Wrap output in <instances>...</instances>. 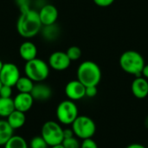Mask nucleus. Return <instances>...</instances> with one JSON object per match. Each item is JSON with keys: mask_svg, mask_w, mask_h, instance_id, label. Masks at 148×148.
I'll return each mask as SVG.
<instances>
[{"mask_svg": "<svg viewBox=\"0 0 148 148\" xmlns=\"http://www.w3.org/2000/svg\"><path fill=\"white\" fill-rule=\"evenodd\" d=\"M71 63V60L69 58L66 52L56 51L49 56V66L56 71L66 70Z\"/></svg>", "mask_w": 148, "mask_h": 148, "instance_id": "obj_9", "label": "nucleus"}, {"mask_svg": "<svg viewBox=\"0 0 148 148\" xmlns=\"http://www.w3.org/2000/svg\"><path fill=\"white\" fill-rule=\"evenodd\" d=\"M133 95L138 99H144L148 95V81L145 77L138 76L133 81L131 85Z\"/></svg>", "mask_w": 148, "mask_h": 148, "instance_id": "obj_14", "label": "nucleus"}, {"mask_svg": "<svg viewBox=\"0 0 148 148\" xmlns=\"http://www.w3.org/2000/svg\"><path fill=\"white\" fill-rule=\"evenodd\" d=\"M24 73L25 75L34 82H42L49 77V66L46 62L36 57L31 61L26 62Z\"/></svg>", "mask_w": 148, "mask_h": 148, "instance_id": "obj_4", "label": "nucleus"}, {"mask_svg": "<svg viewBox=\"0 0 148 148\" xmlns=\"http://www.w3.org/2000/svg\"><path fill=\"white\" fill-rule=\"evenodd\" d=\"M14 110L15 105L12 98L0 97V117L7 118Z\"/></svg>", "mask_w": 148, "mask_h": 148, "instance_id": "obj_18", "label": "nucleus"}, {"mask_svg": "<svg viewBox=\"0 0 148 148\" xmlns=\"http://www.w3.org/2000/svg\"><path fill=\"white\" fill-rule=\"evenodd\" d=\"M42 35L46 39L49 40L56 38V36H57L58 35V29L56 23L49 26H44V29L42 30Z\"/></svg>", "mask_w": 148, "mask_h": 148, "instance_id": "obj_21", "label": "nucleus"}, {"mask_svg": "<svg viewBox=\"0 0 148 148\" xmlns=\"http://www.w3.org/2000/svg\"><path fill=\"white\" fill-rule=\"evenodd\" d=\"M14 135V129L7 121L0 120V146H4Z\"/></svg>", "mask_w": 148, "mask_h": 148, "instance_id": "obj_17", "label": "nucleus"}, {"mask_svg": "<svg viewBox=\"0 0 148 148\" xmlns=\"http://www.w3.org/2000/svg\"><path fill=\"white\" fill-rule=\"evenodd\" d=\"M20 77V71L16 64L12 62L3 63L0 72V80L3 85L15 87Z\"/></svg>", "mask_w": 148, "mask_h": 148, "instance_id": "obj_8", "label": "nucleus"}, {"mask_svg": "<svg viewBox=\"0 0 148 148\" xmlns=\"http://www.w3.org/2000/svg\"><path fill=\"white\" fill-rule=\"evenodd\" d=\"M65 94L69 100L79 101L86 96V87L78 80H73L67 83Z\"/></svg>", "mask_w": 148, "mask_h": 148, "instance_id": "obj_10", "label": "nucleus"}, {"mask_svg": "<svg viewBox=\"0 0 148 148\" xmlns=\"http://www.w3.org/2000/svg\"><path fill=\"white\" fill-rule=\"evenodd\" d=\"M21 14L16 22V30L24 38L36 36L42 29V24L40 20L39 13L29 6L20 8Z\"/></svg>", "mask_w": 148, "mask_h": 148, "instance_id": "obj_1", "label": "nucleus"}, {"mask_svg": "<svg viewBox=\"0 0 148 148\" xmlns=\"http://www.w3.org/2000/svg\"><path fill=\"white\" fill-rule=\"evenodd\" d=\"M77 80L85 87L98 86L101 80V68L93 61L82 62L77 69Z\"/></svg>", "mask_w": 148, "mask_h": 148, "instance_id": "obj_3", "label": "nucleus"}, {"mask_svg": "<svg viewBox=\"0 0 148 148\" xmlns=\"http://www.w3.org/2000/svg\"><path fill=\"white\" fill-rule=\"evenodd\" d=\"M15 109L23 113L28 112L33 106L34 99L30 93H19L13 99Z\"/></svg>", "mask_w": 148, "mask_h": 148, "instance_id": "obj_12", "label": "nucleus"}, {"mask_svg": "<svg viewBox=\"0 0 148 148\" xmlns=\"http://www.w3.org/2000/svg\"><path fill=\"white\" fill-rule=\"evenodd\" d=\"M19 55L25 62L31 61L36 58L37 48L32 42H24L19 47Z\"/></svg>", "mask_w": 148, "mask_h": 148, "instance_id": "obj_15", "label": "nucleus"}, {"mask_svg": "<svg viewBox=\"0 0 148 148\" xmlns=\"http://www.w3.org/2000/svg\"><path fill=\"white\" fill-rule=\"evenodd\" d=\"M98 93V89H97V86H89V87H86V96L88 98H93L95 96H96Z\"/></svg>", "mask_w": 148, "mask_h": 148, "instance_id": "obj_27", "label": "nucleus"}, {"mask_svg": "<svg viewBox=\"0 0 148 148\" xmlns=\"http://www.w3.org/2000/svg\"><path fill=\"white\" fill-rule=\"evenodd\" d=\"M34 85H35L34 82L25 75V76H21L18 79L15 87L19 93H30Z\"/></svg>", "mask_w": 148, "mask_h": 148, "instance_id": "obj_19", "label": "nucleus"}, {"mask_svg": "<svg viewBox=\"0 0 148 148\" xmlns=\"http://www.w3.org/2000/svg\"><path fill=\"white\" fill-rule=\"evenodd\" d=\"M48 147L42 136H36L30 140V148H48Z\"/></svg>", "mask_w": 148, "mask_h": 148, "instance_id": "obj_24", "label": "nucleus"}, {"mask_svg": "<svg viewBox=\"0 0 148 148\" xmlns=\"http://www.w3.org/2000/svg\"><path fill=\"white\" fill-rule=\"evenodd\" d=\"M147 148H148V145H147Z\"/></svg>", "mask_w": 148, "mask_h": 148, "instance_id": "obj_35", "label": "nucleus"}, {"mask_svg": "<svg viewBox=\"0 0 148 148\" xmlns=\"http://www.w3.org/2000/svg\"><path fill=\"white\" fill-rule=\"evenodd\" d=\"M62 145L64 148H81V143L75 136L71 138L64 139Z\"/></svg>", "mask_w": 148, "mask_h": 148, "instance_id": "obj_23", "label": "nucleus"}, {"mask_svg": "<svg viewBox=\"0 0 148 148\" xmlns=\"http://www.w3.org/2000/svg\"><path fill=\"white\" fill-rule=\"evenodd\" d=\"M78 108L74 101L66 100L59 103L56 108V117L63 125H72L79 116Z\"/></svg>", "mask_w": 148, "mask_h": 148, "instance_id": "obj_7", "label": "nucleus"}, {"mask_svg": "<svg viewBox=\"0 0 148 148\" xmlns=\"http://www.w3.org/2000/svg\"><path fill=\"white\" fill-rule=\"evenodd\" d=\"M3 147L4 148H28V145L23 137L13 135Z\"/></svg>", "mask_w": 148, "mask_h": 148, "instance_id": "obj_20", "label": "nucleus"}, {"mask_svg": "<svg viewBox=\"0 0 148 148\" xmlns=\"http://www.w3.org/2000/svg\"><path fill=\"white\" fill-rule=\"evenodd\" d=\"M50 148H64V147H63V146H62V144H60V145H56V146L50 147Z\"/></svg>", "mask_w": 148, "mask_h": 148, "instance_id": "obj_32", "label": "nucleus"}, {"mask_svg": "<svg viewBox=\"0 0 148 148\" xmlns=\"http://www.w3.org/2000/svg\"><path fill=\"white\" fill-rule=\"evenodd\" d=\"M72 129L75 135L82 140L92 138L96 131L95 121L88 116L79 115L72 124Z\"/></svg>", "mask_w": 148, "mask_h": 148, "instance_id": "obj_6", "label": "nucleus"}, {"mask_svg": "<svg viewBox=\"0 0 148 148\" xmlns=\"http://www.w3.org/2000/svg\"><path fill=\"white\" fill-rule=\"evenodd\" d=\"M11 95H12V87L3 85V87L0 89V97L11 98Z\"/></svg>", "mask_w": 148, "mask_h": 148, "instance_id": "obj_25", "label": "nucleus"}, {"mask_svg": "<svg viewBox=\"0 0 148 148\" xmlns=\"http://www.w3.org/2000/svg\"><path fill=\"white\" fill-rule=\"evenodd\" d=\"M94 3L99 7H108L112 5L114 0H93Z\"/></svg>", "mask_w": 148, "mask_h": 148, "instance_id": "obj_28", "label": "nucleus"}, {"mask_svg": "<svg viewBox=\"0 0 148 148\" xmlns=\"http://www.w3.org/2000/svg\"><path fill=\"white\" fill-rule=\"evenodd\" d=\"M41 136L43 138L49 147L60 145L64 140L63 129L59 123L54 121H46L42 125Z\"/></svg>", "mask_w": 148, "mask_h": 148, "instance_id": "obj_5", "label": "nucleus"}, {"mask_svg": "<svg viewBox=\"0 0 148 148\" xmlns=\"http://www.w3.org/2000/svg\"><path fill=\"white\" fill-rule=\"evenodd\" d=\"M7 121L10 124V126L15 130L21 128L26 121V116L25 113H23L18 110H14L8 117H7Z\"/></svg>", "mask_w": 148, "mask_h": 148, "instance_id": "obj_16", "label": "nucleus"}, {"mask_svg": "<svg viewBox=\"0 0 148 148\" xmlns=\"http://www.w3.org/2000/svg\"><path fill=\"white\" fill-rule=\"evenodd\" d=\"M81 148H98V145L92 138H89L82 140V142L81 143Z\"/></svg>", "mask_w": 148, "mask_h": 148, "instance_id": "obj_26", "label": "nucleus"}, {"mask_svg": "<svg viewBox=\"0 0 148 148\" xmlns=\"http://www.w3.org/2000/svg\"><path fill=\"white\" fill-rule=\"evenodd\" d=\"M38 13L40 20L43 26L55 24L58 18V10L53 4L43 5Z\"/></svg>", "mask_w": 148, "mask_h": 148, "instance_id": "obj_11", "label": "nucleus"}, {"mask_svg": "<svg viewBox=\"0 0 148 148\" xmlns=\"http://www.w3.org/2000/svg\"><path fill=\"white\" fill-rule=\"evenodd\" d=\"M30 94L34 101H46L52 96V89L49 86L42 82H36Z\"/></svg>", "mask_w": 148, "mask_h": 148, "instance_id": "obj_13", "label": "nucleus"}, {"mask_svg": "<svg viewBox=\"0 0 148 148\" xmlns=\"http://www.w3.org/2000/svg\"><path fill=\"white\" fill-rule=\"evenodd\" d=\"M142 75L148 80V64H146L144 69H143V71H142Z\"/></svg>", "mask_w": 148, "mask_h": 148, "instance_id": "obj_31", "label": "nucleus"}, {"mask_svg": "<svg viewBox=\"0 0 148 148\" xmlns=\"http://www.w3.org/2000/svg\"><path fill=\"white\" fill-rule=\"evenodd\" d=\"M126 148H147V147H145L141 144H139V143H133V144L128 145Z\"/></svg>", "mask_w": 148, "mask_h": 148, "instance_id": "obj_30", "label": "nucleus"}, {"mask_svg": "<svg viewBox=\"0 0 148 148\" xmlns=\"http://www.w3.org/2000/svg\"><path fill=\"white\" fill-rule=\"evenodd\" d=\"M3 84L2 83V82H1V80H0V89H1V88L3 87Z\"/></svg>", "mask_w": 148, "mask_h": 148, "instance_id": "obj_34", "label": "nucleus"}, {"mask_svg": "<svg viewBox=\"0 0 148 148\" xmlns=\"http://www.w3.org/2000/svg\"><path fill=\"white\" fill-rule=\"evenodd\" d=\"M145 65L144 57L135 50H127L122 53L120 57V66L121 69L135 77L141 76Z\"/></svg>", "mask_w": 148, "mask_h": 148, "instance_id": "obj_2", "label": "nucleus"}, {"mask_svg": "<svg viewBox=\"0 0 148 148\" xmlns=\"http://www.w3.org/2000/svg\"><path fill=\"white\" fill-rule=\"evenodd\" d=\"M75 134L73 132L72 128H67V129H63V137L64 139H68V138H71L74 137Z\"/></svg>", "mask_w": 148, "mask_h": 148, "instance_id": "obj_29", "label": "nucleus"}, {"mask_svg": "<svg viewBox=\"0 0 148 148\" xmlns=\"http://www.w3.org/2000/svg\"><path fill=\"white\" fill-rule=\"evenodd\" d=\"M69 58L72 61H76L78 59L81 58L82 56V50L79 47L77 46H71L68 49V50L66 51Z\"/></svg>", "mask_w": 148, "mask_h": 148, "instance_id": "obj_22", "label": "nucleus"}, {"mask_svg": "<svg viewBox=\"0 0 148 148\" xmlns=\"http://www.w3.org/2000/svg\"><path fill=\"white\" fill-rule=\"evenodd\" d=\"M3 62L0 60V72H1V69H2V68H3Z\"/></svg>", "mask_w": 148, "mask_h": 148, "instance_id": "obj_33", "label": "nucleus"}]
</instances>
